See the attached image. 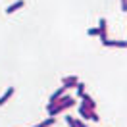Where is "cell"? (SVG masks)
Instances as JSON below:
<instances>
[{
	"label": "cell",
	"mask_w": 127,
	"mask_h": 127,
	"mask_svg": "<svg viewBox=\"0 0 127 127\" xmlns=\"http://www.w3.org/2000/svg\"><path fill=\"white\" fill-rule=\"evenodd\" d=\"M12 95H14V87H8V89H6V93L0 96V106H4V104L8 102L10 98H12Z\"/></svg>",
	"instance_id": "ba28073f"
},
{
	"label": "cell",
	"mask_w": 127,
	"mask_h": 127,
	"mask_svg": "<svg viewBox=\"0 0 127 127\" xmlns=\"http://www.w3.org/2000/svg\"><path fill=\"white\" fill-rule=\"evenodd\" d=\"M119 8L121 12H127V0H119Z\"/></svg>",
	"instance_id": "7c38bea8"
},
{
	"label": "cell",
	"mask_w": 127,
	"mask_h": 127,
	"mask_svg": "<svg viewBox=\"0 0 127 127\" xmlns=\"http://www.w3.org/2000/svg\"><path fill=\"white\" fill-rule=\"evenodd\" d=\"M81 104H83V106H87V108H91V110H95V108H96V102L87 95V93L81 96Z\"/></svg>",
	"instance_id": "8992f818"
},
{
	"label": "cell",
	"mask_w": 127,
	"mask_h": 127,
	"mask_svg": "<svg viewBox=\"0 0 127 127\" xmlns=\"http://www.w3.org/2000/svg\"><path fill=\"white\" fill-rule=\"evenodd\" d=\"M75 106V100H73L71 96H62V98H58V102H56L54 108H50L48 110V116H58V114H62V112L69 110V108H73Z\"/></svg>",
	"instance_id": "6da1fadb"
},
{
	"label": "cell",
	"mask_w": 127,
	"mask_h": 127,
	"mask_svg": "<svg viewBox=\"0 0 127 127\" xmlns=\"http://www.w3.org/2000/svg\"><path fill=\"white\" fill-rule=\"evenodd\" d=\"M25 2L23 0H17V2H14V4H10L8 8H6V14H14V12H17L19 8H23Z\"/></svg>",
	"instance_id": "52a82bcc"
},
{
	"label": "cell",
	"mask_w": 127,
	"mask_h": 127,
	"mask_svg": "<svg viewBox=\"0 0 127 127\" xmlns=\"http://www.w3.org/2000/svg\"><path fill=\"white\" fill-rule=\"evenodd\" d=\"M102 44L104 46H112V48H127V40H110V39H106V40H102Z\"/></svg>",
	"instance_id": "277c9868"
},
{
	"label": "cell",
	"mask_w": 127,
	"mask_h": 127,
	"mask_svg": "<svg viewBox=\"0 0 127 127\" xmlns=\"http://www.w3.org/2000/svg\"><path fill=\"white\" fill-rule=\"evenodd\" d=\"M79 114H81V118H83V119H91V121H98V119H100L95 110H91V108L83 106V104L79 106Z\"/></svg>",
	"instance_id": "7a4b0ae2"
},
{
	"label": "cell",
	"mask_w": 127,
	"mask_h": 127,
	"mask_svg": "<svg viewBox=\"0 0 127 127\" xmlns=\"http://www.w3.org/2000/svg\"><path fill=\"white\" fill-rule=\"evenodd\" d=\"M65 123H67L69 127H79V125H77V119L71 118V116H67V118H65Z\"/></svg>",
	"instance_id": "8fae6325"
},
{
	"label": "cell",
	"mask_w": 127,
	"mask_h": 127,
	"mask_svg": "<svg viewBox=\"0 0 127 127\" xmlns=\"http://www.w3.org/2000/svg\"><path fill=\"white\" fill-rule=\"evenodd\" d=\"M89 35H91V37H98V27H93V29H89Z\"/></svg>",
	"instance_id": "4fadbf2b"
},
{
	"label": "cell",
	"mask_w": 127,
	"mask_h": 127,
	"mask_svg": "<svg viewBox=\"0 0 127 127\" xmlns=\"http://www.w3.org/2000/svg\"><path fill=\"white\" fill-rule=\"evenodd\" d=\"M54 121H56V118H46L44 121H40V123H37V125H33V127H50V125H54Z\"/></svg>",
	"instance_id": "9c48e42d"
},
{
	"label": "cell",
	"mask_w": 127,
	"mask_h": 127,
	"mask_svg": "<svg viewBox=\"0 0 127 127\" xmlns=\"http://www.w3.org/2000/svg\"><path fill=\"white\" fill-rule=\"evenodd\" d=\"M98 37H100V40H106L108 39V23H106V19H100L98 21Z\"/></svg>",
	"instance_id": "3957f363"
},
{
	"label": "cell",
	"mask_w": 127,
	"mask_h": 127,
	"mask_svg": "<svg viewBox=\"0 0 127 127\" xmlns=\"http://www.w3.org/2000/svg\"><path fill=\"white\" fill-rule=\"evenodd\" d=\"M77 83H79L77 75H67V77H64V79H62V85H65V87H69V89L75 87Z\"/></svg>",
	"instance_id": "5b68a950"
},
{
	"label": "cell",
	"mask_w": 127,
	"mask_h": 127,
	"mask_svg": "<svg viewBox=\"0 0 127 127\" xmlns=\"http://www.w3.org/2000/svg\"><path fill=\"white\" fill-rule=\"evenodd\" d=\"M85 87H87L85 83H77V85H75V91H77V96H79V98L85 95Z\"/></svg>",
	"instance_id": "30bf717a"
}]
</instances>
